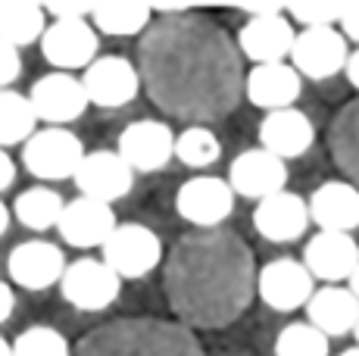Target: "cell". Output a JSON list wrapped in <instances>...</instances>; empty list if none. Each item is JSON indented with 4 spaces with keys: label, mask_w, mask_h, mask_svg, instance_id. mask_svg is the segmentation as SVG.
I'll return each instance as SVG.
<instances>
[{
    "label": "cell",
    "mask_w": 359,
    "mask_h": 356,
    "mask_svg": "<svg viewBox=\"0 0 359 356\" xmlns=\"http://www.w3.org/2000/svg\"><path fill=\"white\" fill-rule=\"evenodd\" d=\"M32 109L38 122H50L53 128H66L88 109V94L81 78L69 72H47L32 85Z\"/></svg>",
    "instance_id": "obj_12"
},
{
    "label": "cell",
    "mask_w": 359,
    "mask_h": 356,
    "mask_svg": "<svg viewBox=\"0 0 359 356\" xmlns=\"http://www.w3.org/2000/svg\"><path fill=\"white\" fill-rule=\"evenodd\" d=\"M229 184L234 197H250V200H266L272 194H281L287 184V166L275 153L262 147H250L238 153L229 166Z\"/></svg>",
    "instance_id": "obj_14"
},
{
    "label": "cell",
    "mask_w": 359,
    "mask_h": 356,
    "mask_svg": "<svg viewBox=\"0 0 359 356\" xmlns=\"http://www.w3.org/2000/svg\"><path fill=\"white\" fill-rule=\"evenodd\" d=\"M22 75V57L16 47L0 41V91H10V85Z\"/></svg>",
    "instance_id": "obj_35"
},
{
    "label": "cell",
    "mask_w": 359,
    "mask_h": 356,
    "mask_svg": "<svg viewBox=\"0 0 359 356\" xmlns=\"http://www.w3.org/2000/svg\"><path fill=\"white\" fill-rule=\"evenodd\" d=\"M137 75L147 97L182 122H219L244 97L238 41L200 13L163 16L137 44Z\"/></svg>",
    "instance_id": "obj_1"
},
{
    "label": "cell",
    "mask_w": 359,
    "mask_h": 356,
    "mask_svg": "<svg viewBox=\"0 0 359 356\" xmlns=\"http://www.w3.org/2000/svg\"><path fill=\"white\" fill-rule=\"evenodd\" d=\"M344 6L347 4H322V0H306V4H285V13L300 22L303 29H334L341 25Z\"/></svg>",
    "instance_id": "obj_33"
},
{
    "label": "cell",
    "mask_w": 359,
    "mask_h": 356,
    "mask_svg": "<svg viewBox=\"0 0 359 356\" xmlns=\"http://www.w3.org/2000/svg\"><path fill=\"white\" fill-rule=\"evenodd\" d=\"M81 160H85V144L69 128H41L22 144L25 169L41 182H63L75 178Z\"/></svg>",
    "instance_id": "obj_4"
},
{
    "label": "cell",
    "mask_w": 359,
    "mask_h": 356,
    "mask_svg": "<svg viewBox=\"0 0 359 356\" xmlns=\"http://www.w3.org/2000/svg\"><path fill=\"white\" fill-rule=\"evenodd\" d=\"M347 282H350V291H353V297L359 300V266H356V269H353V275H350V278H347Z\"/></svg>",
    "instance_id": "obj_42"
},
{
    "label": "cell",
    "mask_w": 359,
    "mask_h": 356,
    "mask_svg": "<svg viewBox=\"0 0 359 356\" xmlns=\"http://www.w3.org/2000/svg\"><path fill=\"white\" fill-rule=\"evenodd\" d=\"M13 356H72V347L57 328L32 325L13 341Z\"/></svg>",
    "instance_id": "obj_32"
},
{
    "label": "cell",
    "mask_w": 359,
    "mask_h": 356,
    "mask_svg": "<svg viewBox=\"0 0 359 356\" xmlns=\"http://www.w3.org/2000/svg\"><path fill=\"white\" fill-rule=\"evenodd\" d=\"M303 91V78L297 75L291 63H266L253 66L244 75V94L253 107H262L269 113L275 109H287L297 104Z\"/></svg>",
    "instance_id": "obj_23"
},
{
    "label": "cell",
    "mask_w": 359,
    "mask_h": 356,
    "mask_svg": "<svg viewBox=\"0 0 359 356\" xmlns=\"http://www.w3.org/2000/svg\"><path fill=\"white\" fill-rule=\"evenodd\" d=\"M257 294L269 310L294 313L309 303L316 287H313V275L306 272V266L297 263L291 256H278L257 272Z\"/></svg>",
    "instance_id": "obj_9"
},
{
    "label": "cell",
    "mask_w": 359,
    "mask_h": 356,
    "mask_svg": "<svg viewBox=\"0 0 359 356\" xmlns=\"http://www.w3.org/2000/svg\"><path fill=\"white\" fill-rule=\"evenodd\" d=\"M294 38L297 32L285 19V13H269V16H253L241 25L238 50L241 57L253 60V66L285 63V57H291Z\"/></svg>",
    "instance_id": "obj_15"
},
{
    "label": "cell",
    "mask_w": 359,
    "mask_h": 356,
    "mask_svg": "<svg viewBox=\"0 0 359 356\" xmlns=\"http://www.w3.org/2000/svg\"><path fill=\"white\" fill-rule=\"evenodd\" d=\"M44 13L53 22H88L94 13V4H81V0H57V4H44Z\"/></svg>",
    "instance_id": "obj_34"
},
{
    "label": "cell",
    "mask_w": 359,
    "mask_h": 356,
    "mask_svg": "<svg viewBox=\"0 0 359 356\" xmlns=\"http://www.w3.org/2000/svg\"><path fill=\"white\" fill-rule=\"evenodd\" d=\"M234 10L247 13V19H253V16H269V13H285V4H234Z\"/></svg>",
    "instance_id": "obj_38"
},
{
    "label": "cell",
    "mask_w": 359,
    "mask_h": 356,
    "mask_svg": "<svg viewBox=\"0 0 359 356\" xmlns=\"http://www.w3.org/2000/svg\"><path fill=\"white\" fill-rule=\"evenodd\" d=\"M309 222L319 231L353 235L359 228V188L350 182H325L309 194Z\"/></svg>",
    "instance_id": "obj_21"
},
{
    "label": "cell",
    "mask_w": 359,
    "mask_h": 356,
    "mask_svg": "<svg viewBox=\"0 0 359 356\" xmlns=\"http://www.w3.org/2000/svg\"><path fill=\"white\" fill-rule=\"evenodd\" d=\"M275 356H328V338L309 322H291L275 338Z\"/></svg>",
    "instance_id": "obj_31"
},
{
    "label": "cell",
    "mask_w": 359,
    "mask_h": 356,
    "mask_svg": "<svg viewBox=\"0 0 359 356\" xmlns=\"http://www.w3.org/2000/svg\"><path fill=\"white\" fill-rule=\"evenodd\" d=\"M222 156V144L216 132L206 125H188L182 135H175V160L188 169H206Z\"/></svg>",
    "instance_id": "obj_30"
},
{
    "label": "cell",
    "mask_w": 359,
    "mask_h": 356,
    "mask_svg": "<svg viewBox=\"0 0 359 356\" xmlns=\"http://www.w3.org/2000/svg\"><path fill=\"white\" fill-rule=\"evenodd\" d=\"M353 331H356V347H359V322H356V328H353Z\"/></svg>",
    "instance_id": "obj_45"
},
{
    "label": "cell",
    "mask_w": 359,
    "mask_h": 356,
    "mask_svg": "<svg viewBox=\"0 0 359 356\" xmlns=\"http://www.w3.org/2000/svg\"><path fill=\"white\" fill-rule=\"evenodd\" d=\"M72 182L81 191V197L113 203L122 200L135 188V172L116 150H91V153H85Z\"/></svg>",
    "instance_id": "obj_13"
},
{
    "label": "cell",
    "mask_w": 359,
    "mask_h": 356,
    "mask_svg": "<svg viewBox=\"0 0 359 356\" xmlns=\"http://www.w3.org/2000/svg\"><path fill=\"white\" fill-rule=\"evenodd\" d=\"M0 356H13V344H6L4 338H0Z\"/></svg>",
    "instance_id": "obj_43"
},
{
    "label": "cell",
    "mask_w": 359,
    "mask_h": 356,
    "mask_svg": "<svg viewBox=\"0 0 359 356\" xmlns=\"http://www.w3.org/2000/svg\"><path fill=\"white\" fill-rule=\"evenodd\" d=\"M306 225H309V207L294 191H281V194L266 197L253 210V228L266 241H275V244H287L303 238Z\"/></svg>",
    "instance_id": "obj_20"
},
{
    "label": "cell",
    "mask_w": 359,
    "mask_h": 356,
    "mask_svg": "<svg viewBox=\"0 0 359 356\" xmlns=\"http://www.w3.org/2000/svg\"><path fill=\"white\" fill-rule=\"evenodd\" d=\"M316 141L313 119L306 113H300L297 107L275 109L266 113V119L259 122V147L275 153L278 160H297L303 156Z\"/></svg>",
    "instance_id": "obj_22"
},
{
    "label": "cell",
    "mask_w": 359,
    "mask_h": 356,
    "mask_svg": "<svg viewBox=\"0 0 359 356\" xmlns=\"http://www.w3.org/2000/svg\"><path fill=\"white\" fill-rule=\"evenodd\" d=\"M163 287L184 328L231 325L257 294L253 250L234 228H194L165 256Z\"/></svg>",
    "instance_id": "obj_2"
},
{
    "label": "cell",
    "mask_w": 359,
    "mask_h": 356,
    "mask_svg": "<svg viewBox=\"0 0 359 356\" xmlns=\"http://www.w3.org/2000/svg\"><path fill=\"white\" fill-rule=\"evenodd\" d=\"M91 22L109 38H128L154 25V6L144 0H107V4H94Z\"/></svg>",
    "instance_id": "obj_25"
},
{
    "label": "cell",
    "mask_w": 359,
    "mask_h": 356,
    "mask_svg": "<svg viewBox=\"0 0 359 356\" xmlns=\"http://www.w3.org/2000/svg\"><path fill=\"white\" fill-rule=\"evenodd\" d=\"M38 44L53 69H88L100 50L91 22H50Z\"/></svg>",
    "instance_id": "obj_17"
},
{
    "label": "cell",
    "mask_w": 359,
    "mask_h": 356,
    "mask_svg": "<svg viewBox=\"0 0 359 356\" xmlns=\"http://www.w3.org/2000/svg\"><path fill=\"white\" fill-rule=\"evenodd\" d=\"M122 291V278L109 269L103 259L81 256L66 266L60 278V294L66 303H72L81 313H100L116 303Z\"/></svg>",
    "instance_id": "obj_6"
},
{
    "label": "cell",
    "mask_w": 359,
    "mask_h": 356,
    "mask_svg": "<svg viewBox=\"0 0 359 356\" xmlns=\"http://www.w3.org/2000/svg\"><path fill=\"white\" fill-rule=\"evenodd\" d=\"M72 356H203V347L182 322L116 319L88 331Z\"/></svg>",
    "instance_id": "obj_3"
},
{
    "label": "cell",
    "mask_w": 359,
    "mask_h": 356,
    "mask_svg": "<svg viewBox=\"0 0 359 356\" xmlns=\"http://www.w3.org/2000/svg\"><path fill=\"white\" fill-rule=\"evenodd\" d=\"M337 356H359V347H350V350H344V353H337Z\"/></svg>",
    "instance_id": "obj_44"
},
{
    "label": "cell",
    "mask_w": 359,
    "mask_h": 356,
    "mask_svg": "<svg viewBox=\"0 0 359 356\" xmlns=\"http://www.w3.org/2000/svg\"><path fill=\"white\" fill-rule=\"evenodd\" d=\"M81 85H85L88 104L100 109H119L137 97L141 75H137V66L131 60L107 53V57H97L88 66L85 75H81Z\"/></svg>",
    "instance_id": "obj_8"
},
{
    "label": "cell",
    "mask_w": 359,
    "mask_h": 356,
    "mask_svg": "<svg viewBox=\"0 0 359 356\" xmlns=\"http://www.w3.org/2000/svg\"><path fill=\"white\" fill-rule=\"evenodd\" d=\"M306 316L309 325L319 328L322 334L331 338H341V334H350L359 322V300L353 297L350 287L341 285H325L322 291H316L306 303Z\"/></svg>",
    "instance_id": "obj_24"
},
{
    "label": "cell",
    "mask_w": 359,
    "mask_h": 356,
    "mask_svg": "<svg viewBox=\"0 0 359 356\" xmlns=\"http://www.w3.org/2000/svg\"><path fill=\"white\" fill-rule=\"evenodd\" d=\"M13 182H16V163H13V156L6 153L4 147H0V194H4Z\"/></svg>",
    "instance_id": "obj_37"
},
{
    "label": "cell",
    "mask_w": 359,
    "mask_h": 356,
    "mask_svg": "<svg viewBox=\"0 0 359 356\" xmlns=\"http://www.w3.org/2000/svg\"><path fill=\"white\" fill-rule=\"evenodd\" d=\"M341 35L359 44V4H347L344 6V16H341Z\"/></svg>",
    "instance_id": "obj_36"
},
{
    "label": "cell",
    "mask_w": 359,
    "mask_h": 356,
    "mask_svg": "<svg viewBox=\"0 0 359 356\" xmlns=\"http://www.w3.org/2000/svg\"><path fill=\"white\" fill-rule=\"evenodd\" d=\"M344 72H347V81H350V85H353L356 91H359V47H356V50H350Z\"/></svg>",
    "instance_id": "obj_40"
},
{
    "label": "cell",
    "mask_w": 359,
    "mask_h": 356,
    "mask_svg": "<svg viewBox=\"0 0 359 356\" xmlns=\"http://www.w3.org/2000/svg\"><path fill=\"white\" fill-rule=\"evenodd\" d=\"M6 228H10V210H6V203L0 200V238L6 235Z\"/></svg>",
    "instance_id": "obj_41"
},
{
    "label": "cell",
    "mask_w": 359,
    "mask_h": 356,
    "mask_svg": "<svg viewBox=\"0 0 359 356\" xmlns=\"http://www.w3.org/2000/svg\"><path fill=\"white\" fill-rule=\"evenodd\" d=\"M347 57H350V44L337 29H303L291 47V66L297 69V75L300 78L306 75L313 81L344 72Z\"/></svg>",
    "instance_id": "obj_10"
},
{
    "label": "cell",
    "mask_w": 359,
    "mask_h": 356,
    "mask_svg": "<svg viewBox=\"0 0 359 356\" xmlns=\"http://www.w3.org/2000/svg\"><path fill=\"white\" fill-rule=\"evenodd\" d=\"M63 197L50 188H29L16 197L13 203V216L32 231H47L57 228L60 216H63Z\"/></svg>",
    "instance_id": "obj_28"
},
{
    "label": "cell",
    "mask_w": 359,
    "mask_h": 356,
    "mask_svg": "<svg viewBox=\"0 0 359 356\" xmlns=\"http://www.w3.org/2000/svg\"><path fill=\"white\" fill-rule=\"evenodd\" d=\"M47 13L44 4H32V0H10L0 4V41L10 47H29L47 32Z\"/></svg>",
    "instance_id": "obj_27"
},
{
    "label": "cell",
    "mask_w": 359,
    "mask_h": 356,
    "mask_svg": "<svg viewBox=\"0 0 359 356\" xmlns=\"http://www.w3.org/2000/svg\"><path fill=\"white\" fill-rule=\"evenodd\" d=\"M103 263L119 278H144L160 266L163 259V241L154 228L141 222H119L107 244L100 247Z\"/></svg>",
    "instance_id": "obj_5"
},
{
    "label": "cell",
    "mask_w": 359,
    "mask_h": 356,
    "mask_svg": "<svg viewBox=\"0 0 359 356\" xmlns=\"http://www.w3.org/2000/svg\"><path fill=\"white\" fill-rule=\"evenodd\" d=\"M13 310H16V294H13V287L0 278V322H6L13 316Z\"/></svg>",
    "instance_id": "obj_39"
},
{
    "label": "cell",
    "mask_w": 359,
    "mask_h": 356,
    "mask_svg": "<svg viewBox=\"0 0 359 356\" xmlns=\"http://www.w3.org/2000/svg\"><path fill=\"white\" fill-rule=\"evenodd\" d=\"M38 116L32 109L29 94L19 91H0V147H13V144H25L34 135Z\"/></svg>",
    "instance_id": "obj_29"
},
{
    "label": "cell",
    "mask_w": 359,
    "mask_h": 356,
    "mask_svg": "<svg viewBox=\"0 0 359 356\" xmlns=\"http://www.w3.org/2000/svg\"><path fill=\"white\" fill-rule=\"evenodd\" d=\"M328 147L337 169L347 175L350 184L359 188V100H350L347 107L337 109L328 128Z\"/></svg>",
    "instance_id": "obj_26"
},
{
    "label": "cell",
    "mask_w": 359,
    "mask_h": 356,
    "mask_svg": "<svg viewBox=\"0 0 359 356\" xmlns=\"http://www.w3.org/2000/svg\"><path fill=\"white\" fill-rule=\"evenodd\" d=\"M303 266L313 278L322 282H344L353 275L359 266V244L353 235H337V231H319L309 238V244L303 247Z\"/></svg>",
    "instance_id": "obj_19"
},
{
    "label": "cell",
    "mask_w": 359,
    "mask_h": 356,
    "mask_svg": "<svg viewBox=\"0 0 359 356\" xmlns=\"http://www.w3.org/2000/svg\"><path fill=\"white\" fill-rule=\"evenodd\" d=\"M116 225L119 222H116V213L109 203L91 200V197H75L63 207L57 228L66 244L88 250V247H103Z\"/></svg>",
    "instance_id": "obj_18"
},
{
    "label": "cell",
    "mask_w": 359,
    "mask_h": 356,
    "mask_svg": "<svg viewBox=\"0 0 359 356\" xmlns=\"http://www.w3.org/2000/svg\"><path fill=\"white\" fill-rule=\"evenodd\" d=\"M175 210L194 228H222V222L234 213V191L229 178L194 175L178 188Z\"/></svg>",
    "instance_id": "obj_7"
},
{
    "label": "cell",
    "mask_w": 359,
    "mask_h": 356,
    "mask_svg": "<svg viewBox=\"0 0 359 356\" xmlns=\"http://www.w3.org/2000/svg\"><path fill=\"white\" fill-rule=\"evenodd\" d=\"M66 256L50 241H22L6 256V272L25 291H47L63 278Z\"/></svg>",
    "instance_id": "obj_16"
},
{
    "label": "cell",
    "mask_w": 359,
    "mask_h": 356,
    "mask_svg": "<svg viewBox=\"0 0 359 356\" xmlns=\"http://www.w3.org/2000/svg\"><path fill=\"white\" fill-rule=\"evenodd\" d=\"M116 153L131 166V172H156L175 156V132L165 122L137 119L122 128Z\"/></svg>",
    "instance_id": "obj_11"
}]
</instances>
